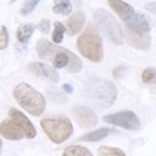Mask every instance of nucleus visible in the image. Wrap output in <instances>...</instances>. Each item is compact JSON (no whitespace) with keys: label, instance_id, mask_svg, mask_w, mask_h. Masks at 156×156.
Wrapping results in <instances>:
<instances>
[{"label":"nucleus","instance_id":"ddd939ff","mask_svg":"<svg viewBox=\"0 0 156 156\" xmlns=\"http://www.w3.org/2000/svg\"><path fill=\"white\" fill-rule=\"evenodd\" d=\"M107 1H108V5L112 7V10L124 22L127 20V18H130L135 13L133 7L131 5H129L127 2L122 1V0H107Z\"/></svg>","mask_w":156,"mask_h":156},{"label":"nucleus","instance_id":"393cba45","mask_svg":"<svg viewBox=\"0 0 156 156\" xmlns=\"http://www.w3.org/2000/svg\"><path fill=\"white\" fill-rule=\"evenodd\" d=\"M142 79L144 83L149 84V83H153L154 79H155V69L154 67H148L143 71L142 73Z\"/></svg>","mask_w":156,"mask_h":156},{"label":"nucleus","instance_id":"412c9836","mask_svg":"<svg viewBox=\"0 0 156 156\" xmlns=\"http://www.w3.org/2000/svg\"><path fill=\"white\" fill-rule=\"evenodd\" d=\"M64 34H65V27L60 22H55L54 23V31H53V35H52L53 42L55 44L61 43V41L64 39Z\"/></svg>","mask_w":156,"mask_h":156},{"label":"nucleus","instance_id":"f8f14e48","mask_svg":"<svg viewBox=\"0 0 156 156\" xmlns=\"http://www.w3.org/2000/svg\"><path fill=\"white\" fill-rule=\"evenodd\" d=\"M0 135L10 140H20L24 137L22 130L12 120H2L0 122Z\"/></svg>","mask_w":156,"mask_h":156},{"label":"nucleus","instance_id":"b1692460","mask_svg":"<svg viewBox=\"0 0 156 156\" xmlns=\"http://www.w3.org/2000/svg\"><path fill=\"white\" fill-rule=\"evenodd\" d=\"M9 46V31L5 25L0 27V51L6 49Z\"/></svg>","mask_w":156,"mask_h":156},{"label":"nucleus","instance_id":"bb28decb","mask_svg":"<svg viewBox=\"0 0 156 156\" xmlns=\"http://www.w3.org/2000/svg\"><path fill=\"white\" fill-rule=\"evenodd\" d=\"M62 90H64L66 94H71V93L73 91V87H72L71 84H69V83H65V84L62 85Z\"/></svg>","mask_w":156,"mask_h":156},{"label":"nucleus","instance_id":"9d476101","mask_svg":"<svg viewBox=\"0 0 156 156\" xmlns=\"http://www.w3.org/2000/svg\"><path fill=\"white\" fill-rule=\"evenodd\" d=\"M125 24L127 29L135 34H148L151 30L149 20L144 15L138 12H135L130 18L125 20Z\"/></svg>","mask_w":156,"mask_h":156},{"label":"nucleus","instance_id":"7ed1b4c3","mask_svg":"<svg viewBox=\"0 0 156 156\" xmlns=\"http://www.w3.org/2000/svg\"><path fill=\"white\" fill-rule=\"evenodd\" d=\"M13 98L23 109L34 117H40L46 109L43 95L28 83H20L13 89Z\"/></svg>","mask_w":156,"mask_h":156},{"label":"nucleus","instance_id":"5701e85b","mask_svg":"<svg viewBox=\"0 0 156 156\" xmlns=\"http://www.w3.org/2000/svg\"><path fill=\"white\" fill-rule=\"evenodd\" d=\"M41 0H25L24 5L20 9V15L22 16H28L29 13L33 12V10L39 5V2Z\"/></svg>","mask_w":156,"mask_h":156},{"label":"nucleus","instance_id":"c756f323","mask_svg":"<svg viewBox=\"0 0 156 156\" xmlns=\"http://www.w3.org/2000/svg\"><path fill=\"white\" fill-rule=\"evenodd\" d=\"M11 1H12V2H15V1H16V0H11Z\"/></svg>","mask_w":156,"mask_h":156},{"label":"nucleus","instance_id":"c85d7f7f","mask_svg":"<svg viewBox=\"0 0 156 156\" xmlns=\"http://www.w3.org/2000/svg\"><path fill=\"white\" fill-rule=\"evenodd\" d=\"M73 1H75V0H73ZM77 2L79 4V2H80V0H77Z\"/></svg>","mask_w":156,"mask_h":156},{"label":"nucleus","instance_id":"1a4fd4ad","mask_svg":"<svg viewBox=\"0 0 156 156\" xmlns=\"http://www.w3.org/2000/svg\"><path fill=\"white\" fill-rule=\"evenodd\" d=\"M9 114H10V119L22 130V132L24 133V136L27 137V138L33 139V138L36 137L37 132H36L35 126L31 124V121L25 117L22 112L15 109V108H11Z\"/></svg>","mask_w":156,"mask_h":156},{"label":"nucleus","instance_id":"39448f33","mask_svg":"<svg viewBox=\"0 0 156 156\" xmlns=\"http://www.w3.org/2000/svg\"><path fill=\"white\" fill-rule=\"evenodd\" d=\"M40 125L47 137L55 144L64 143L71 137L73 132V126L71 120L65 115L42 119Z\"/></svg>","mask_w":156,"mask_h":156},{"label":"nucleus","instance_id":"cd10ccee","mask_svg":"<svg viewBox=\"0 0 156 156\" xmlns=\"http://www.w3.org/2000/svg\"><path fill=\"white\" fill-rule=\"evenodd\" d=\"M1 150H2V142H1V139H0V153H1Z\"/></svg>","mask_w":156,"mask_h":156},{"label":"nucleus","instance_id":"a211bd4d","mask_svg":"<svg viewBox=\"0 0 156 156\" xmlns=\"http://www.w3.org/2000/svg\"><path fill=\"white\" fill-rule=\"evenodd\" d=\"M62 156H93V154L85 147H82V145H70V147H67L64 150Z\"/></svg>","mask_w":156,"mask_h":156},{"label":"nucleus","instance_id":"2eb2a0df","mask_svg":"<svg viewBox=\"0 0 156 156\" xmlns=\"http://www.w3.org/2000/svg\"><path fill=\"white\" fill-rule=\"evenodd\" d=\"M85 23V16L83 12L78 11L76 13H73L69 20H67V30H69V34L70 35H76L78 34L82 29H83V25Z\"/></svg>","mask_w":156,"mask_h":156},{"label":"nucleus","instance_id":"4468645a","mask_svg":"<svg viewBox=\"0 0 156 156\" xmlns=\"http://www.w3.org/2000/svg\"><path fill=\"white\" fill-rule=\"evenodd\" d=\"M126 39L129 43L137 49H148L151 44V39L147 34H135L129 31L126 34Z\"/></svg>","mask_w":156,"mask_h":156},{"label":"nucleus","instance_id":"0eeeda50","mask_svg":"<svg viewBox=\"0 0 156 156\" xmlns=\"http://www.w3.org/2000/svg\"><path fill=\"white\" fill-rule=\"evenodd\" d=\"M103 121H106L107 124L120 126L129 131H137L140 129V120L132 111H122L119 113L105 115Z\"/></svg>","mask_w":156,"mask_h":156},{"label":"nucleus","instance_id":"dca6fc26","mask_svg":"<svg viewBox=\"0 0 156 156\" xmlns=\"http://www.w3.org/2000/svg\"><path fill=\"white\" fill-rule=\"evenodd\" d=\"M112 132H113V130L107 129V127L98 129V130H95L93 132H89V133L82 136L79 138V140H84V142H100V140L105 139L106 137L108 136L109 133H112Z\"/></svg>","mask_w":156,"mask_h":156},{"label":"nucleus","instance_id":"f03ea898","mask_svg":"<svg viewBox=\"0 0 156 156\" xmlns=\"http://www.w3.org/2000/svg\"><path fill=\"white\" fill-rule=\"evenodd\" d=\"M84 94L98 108H108L117 100V88L115 85L103 78H91L87 80L84 87Z\"/></svg>","mask_w":156,"mask_h":156},{"label":"nucleus","instance_id":"a878e982","mask_svg":"<svg viewBox=\"0 0 156 156\" xmlns=\"http://www.w3.org/2000/svg\"><path fill=\"white\" fill-rule=\"evenodd\" d=\"M37 28H39V30L41 33L48 34L49 33V29H51V22H49V20H47V18L41 20L40 23L37 24Z\"/></svg>","mask_w":156,"mask_h":156},{"label":"nucleus","instance_id":"6e6552de","mask_svg":"<svg viewBox=\"0 0 156 156\" xmlns=\"http://www.w3.org/2000/svg\"><path fill=\"white\" fill-rule=\"evenodd\" d=\"M75 120L80 127L84 129H90L96 126L98 122V118L95 114V112L93 109H90L89 107L85 106H76L72 109Z\"/></svg>","mask_w":156,"mask_h":156},{"label":"nucleus","instance_id":"423d86ee","mask_svg":"<svg viewBox=\"0 0 156 156\" xmlns=\"http://www.w3.org/2000/svg\"><path fill=\"white\" fill-rule=\"evenodd\" d=\"M94 18L100 31L115 46L122 43V31L117 20L106 10L98 9L94 13Z\"/></svg>","mask_w":156,"mask_h":156},{"label":"nucleus","instance_id":"f257e3e1","mask_svg":"<svg viewBox=\"0 0 156 156\" xmlns=\"http://www.w3.org/2000/svg\"><path fill=\"white\" fill-rule=\"evenodd\" d=\"M37 54L42 59H51L55 69H64L67 67L70 72L78 73L83 69L82 60L71 51L54 46L48 40L41 39L37 42Z\"/></svg>","mask_w":156,"mask_h":156},{"label":"nucleus","instance_id":"f3484780","mask_svg":"<svg viewBox=\"0 0 156 156\" xmlns=\"http://www.w3.org/2000/svg\"><path fill=\"white\" fill-rule=\"evenodd\" d=\"M34 29H35V27L33 24H30V23L20 25L18 28V30H17V39H18L20 43H27L30 40V37L33 36Z\"/></svg>","mask_w":156,"mask_h":156},{"label":"nucleus","instance_id":"6ab92c4d","mask_svg":"<svg viewBox=\"0 0 156 156\" xmlns=\"http://www.w3.org/2000/svg\"><path fill=\"white\" fill-rule=\"evenodd\" d=\"M52 10L54 13L66 16L72 12V5H71L70 0H55Z\"/></svg>","mask_w":156,"mask_h":156},{"label":"nucleus","instance_id":"aec40b11","mask_svg":"<svg viewBox=\"0 0 156 156\" xmlns=\"http://www.w3.org/2000/svg\"><path fill=\"white\" fill-rule=\"evenodd\" d=\"M98 156H126L125 153L114 147H101L98 150Z\"/></svg>","mask_w":156,"mask_h":156},{"label":"nucleus","instance_id":"4be33fe9","mask_svg":"<svg viewBox=\"0 0 156 156\" xmlns=\"http://www.w3.org/2000/svg\"><path fill=\"white\" fill-rule=\"evenodd\" d=\"M47 96L52 101L58 102V103H62V102L66 101V96L57 88H48L47 89Z\"/></svg>","mask_w":156,"mask_h":156},{"label":"nucleus","instance_id":"20e7f679","mask_svg":"<svg viewBox=\"0 0 156 156\" xmlns=\"http://www.w3.org/2000/svg\"><path fill=\"white\" fill-rule=\"evenodd\" d=\"M77 48L84 58L93 62H100L103 59L102 40L98 29L93 25H89L87 30L78 37Z\"/></svg>","mask_w":156,"mask_h":156},{"label":"nucleus","instance_id":"9b49d317","mask_svg":"<svg viewBox=\"0 0 156 156\" xmlns=\"http://www.w3.org/2000/svg\"><path fill=\"white\" fill-rule=\"evenodd\" d=\"M28 71L31 72L35 76L46 78L47 80H49L52 83H58L59 82L58 72L53 67L48 66L47 64H43V62H31V64L28 65Z\"/></svg>","mask_w":156,"mask_h":156}]
</instances>
